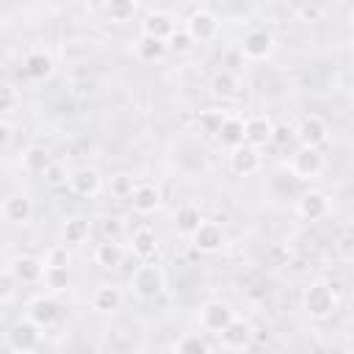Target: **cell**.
<instances>
[{"label": "cell", "instance_id": "7a4b0ae2", "mask_svg": "<svg viewBox=\"0 0 354 354\" xmlns=\"http://www.w3.org/2000/svg\"><path fill=\"white\" fill-rule=\"evenodd\" d=\"M337 293L326 285V282H313L307 290H304V310L310 313V318L315 321H326L337 313Z\"/></svg>", "mask_w": 354, "mask_h": 354}, {"label": "cell", "instance_id": "4dcf8cb0", "mask_svg": "<svg viewBox=\"0 0 354 354\" xmlns=\"http://www.w3.org/2000/svg\"><path fill=\"white\" fill-rule=\"evenodd\" d=\"M224 122H227V113H224V111H216V108L199 111V116H196L199 130H202L205 136H216V138H218V133H221Z\"/></svg>", "mask_w": 354, "mask_h": 354}, {"label": "cell", "instance_id": "7bdbcfd3", "mask_svg": "<svg viewBox=\"0 0 354 354\" xmlns=\"http://www.w3.org/2000/svg\"><path fill=\"white\" fill-rule=\"evenodd\" d=\"M11 130H14L11 122H3V124H0V144H3V147H8V141H11Z\"/></svg>", "mask_w": 354, "mask_h": 354}, {"label": "cell", "instance_id": "74e56055", "mask_svg": "<svg viewBox=\"0 0 354 354\" xmlns=\"http://www.w3.org/2000/svg\"><path fill=\"white\" fill-rule=\"evenodd\" d=\"M296 14H299L304 22H315V19H321V17L326 14V6H315V3H310V6H296Z\"/></svg>", "mask_w": 354, "mask_h": 354}, {"label": "cell", "instance_id": "603a6c76", "mask_svg": "<svg viewBox=\"0 0 354 354\" xmlns=\"http://www.w3.org/2000/svg\"><path fill=\"white\" fill-rule=\"evenodd\" d=\"M91 307L97 313H116L122 307V290L116 285H100L91 293Z\"/></svg>", "mask_w": 354, "mask_h": 354}, {"label": "cell", "instance_id": "d6a6232c", "mask_svg": "<svg viewBox=\"0 0 354 354\" xmlns=\"http://www.w3.org/2000/svg\"><path fill=\"white\" fill-rule=\"evenodd\" d=\"M44 288L53 290V293H61L69 288V268H44V277H41Z\"/></svg>", "mask_w": 354, "mask_h": 354}, {"label": "cell", "instance_id": "60d3db41", "mask_svg": "<svg viewBox=\"0 0 354 354\" xmlns=\"http://www.w3.org/2000/svg\"><path fill=\"white\" fill-rule=\"evenodd\" d=\"M14 102H17V88L6 83V86H3V102H0V108H3V111H11Z\"/></svg>", "mask_w": 354, "mask_h": 354}, {"label": "cell", "instance_id": "9a60e30c", "mask_svg": "<svg viewBox=\"0 0 354 354\" xmlns=\"http://www.w3.org/2000/svg\"><path fill=\"white\" fill-rule=\"evenodd\" d=\"M296 213H299L301 218H307V221L324 218V216L329 213V199H326V194H321V191H304V194L296 199Z\"/></svg>", "mask_w": 354, "mask_h": 354}, {"label": "cell", "instance_id": "8d00e7d4", "mask_svg": "<svg viewBox=\"0 0 354 354\" xmlns=\"http://www.w3.org/2000/svg\"><path fill=\"white\" fill-rule=\"evenodd\" d=\"M296 138V127H290V124H274V136H271V144H277V147H285V144H290Z\"/></svg>", "mask_w": 354, "mask_h": 354}, {"label": "cell", "instance_id": "d590c367", "mask_svg": "<svg viewBox=\"0 0 354 354\" xmlns=\"http://www.w3.org/2000/svg\"><path fill=\"white\" fill-rule=\"evenodd\" d=\"M69 177H72V171H66V166H64V163H58V160H53V166L44 171V183H47V185H53V188L66 185V183H69Z\"/></svg>", "mask_w": 354, "mask_h": 354}, {"label": "cell", "instance_id": "8fae6325", "mask_svg": "<svg viewBox=\"0 0 354 354\" xmlns=\"http://www.w3.org/2000/svg\"><path fill=\"white\" fill-rule=\"evenodd\" d=\"M28 318L39 326V329H50L61 321V304L53 296H39L28 304Z\"/></svg>", "mask_w": 354, "mask_h": 354}, {"label": "cell", "instance_id": "4316f807", "mask_svg": "<svg viewBox=\"0 0 354 354\" xmlns=\"http://www.w3.org/2000/svg\"><path fill=\"white\" fill-rule=\"evenodd\" d=\"M218 141L227 147V149H238L241 144H246V136H243V119L238 116H227L221 133H218Z\"/></svg>", "mask_w": 354, "mask_h": 354}, {"label": "cell", "instance_id": "ffe728a7", "mask_svg": "<svg viewBox=\"0 0 354 354\" xmlns=\"http://www.w3.org/2000/svg\"><path fill=\"white\" fill-rule=\"evenodd\" d=\"M130 249H133V254H136L138 260L149 263V260L158 254V235H155V230H152V227H138V230L133 232Z\"/></svg>", "mask_w": 354, "mask_h": 354}, {"label": "cell", "instance_id": "f1b7e54d", "mask_svg": "<svg viewBox=\"0 0 354 354\" xmlns=\"http://www.w3.org/2000/svg\"><path fill=\"white\" fill-rule=\"evenodd\" d=\"M238 88H241V83H238V77H235L230 69H221V72H216V75L210 77V91H213L216 97H221V100L235 97Z\"/></svg>", "mask_w": 354, "mask_h": 354}, {"label": "cell", "instance_id": "83f0119b", "mask_svg": "<svg viewBox=\"0 0 354 354\" xmlns=\"http://www.w3.org/2000/svg\"><path fill=\"white\" fill-rule=\"evenodd\" d=\"M88 232H91V221L83 218V216H72V218H66V221H64V230H61L66 246H69V243H83V241L88 238Z\"/></svg>", "mask_w": 354, "mask_h": 354}, {"label": "cell", "instance_id": "1f68e13d", "mask_svg": "<svg viewBox=\"0 0 354 354\" xmlns=\"http://www.w3.org/2000/svg\"><path fill=\"white\" fill-rule=\"evenodd\" d=\"M41 263H44V268H69L72 266V252H69L66 243H53L44 252Z\"/></svg>", "mask_w": 354, "mask_h": 354}, {"label": "cell", "instance_id": "30bf717a", "mask_svg": "<svg viewBox=\"0 0 354 354\" xmlns=\"http://www.w3.org/2000/svg\"><path fill=\"white\" fill-rule=\"evenodd\" d=\"M177 33V22L171 14L166 11H149L141 22V36H149V39H158V41H166Z\"/></svg>", "mask_w": 354, "mask_h": 354}, {"label": "cell", "instance_id": "5bb4252c", "mask_svg": "<svg viewBox=\"0 0 354 354\" xmlns=\"http://www.w3.org/2000/svg\"><path fill=\"white\" fill-rule=\"evenodd\" d=\"M100 188H102V177L91 166H80L69 177V191L75 196H94V194H100Z\"/></svg>", "mask_w": 354, "mask_h": 354}, {"label": "cell", "instance_id": "4fadbf2b", "mask_svg": "<svg viewBox=\"0 0 354 354\" xmlns=\"http://www.w3.org/2000/svg\"><path fill=\"white\" fill-rule=\"evenodd\" d=\"M8 268H11V274L17 277V282H22V285L41 282V277H44V263H41V257H33V254H19V257H14V260L8 263Z\"/></svg>", "mask_w": 354, "mask_h": 354}, {"label": "cell", "instance_id": "52a82bcc", "mask_svg": "<svg viewBox=\"0 0 354 354\" xmlns=\"http://www.w3.org/2000/svg\"><path fill=\"white\" fill-rule=\"evenodd\" d=\"M232 318H235V313L227 301H207L199 310V326L205 332H213V335H221L232 324Z\"/></svg>", "mask_w": 354, "mask_h": 354}, {"label": "cell", "instance_id": "f35d334b", "mask_svg": "<svg viewBox=\"0 0 354 354\" xmlns=\"http://www.w3.org/2000/svg\"><path fill=\"white\" fill-rule=\"evenodd\" d=\"M191 44H194V39H191V33H188L185 28H183V30L177 28V33L169 39V47H171V50H177V53H185V50H191Z\"/></svg>", "mask_w": 354, "mask_h": 354}, {"label": "cell", "instance_id": "ba28073f", "mask_svg": "<svg viewBox=\"0 0 354 354\" xmlns=\"http://www.w3.org/2000/svg\"><path fill=\"white\" fill-rule=\"evenodd\" d=\"M290 171L301 180H313L324 171V155L321 149H310V147H299L290 158Z\"/></svg>", "mask_w": 354, "mask_h": 354}, {"label": "cell", "instance_id": "44dd1931", "mask_svg": "<svg viewBox=\"0 0 354 354\" xmlns=\"http://www.w3.org/2000/svg\"><path fill=\"white\" fill-rule=\"evenodd\" d=\"M22 69H25V75H28L30 80H47V77L53 75V58H50L44 50H33V53L25 55Z\"/></svg>", "mask_w": 354, "mask_h": 354}, {"label": "cell", "instance_id": "7c38bea8", "mask_svg": "<svg viewBox=\"0 0 354 354\" xmlns=\"http://www.w3.org/2000/svg\"><path fill=\"white\" fill-rule=\"evenodd\" d=\"M263 166V158L257 152V147H249V144H241L238 149H230V169L241 177H249V174H257Z\"/></svg>", "mask_w": 354, "mask_h": 354}, {"label": "cell", "instance_id": "836d02e7", "mask_svg": "<svg viewBox=\"0 0 354 354\" xmlns=\"http://www.w3.org/2000/svg\"><path fill=\"white\" fill-rule=\"evenodd\" d=\"M136 177H130V174H116V177H111V183H108V191L116 196V199H130L133 196V191H136Z\"/></svg>", "mask_w": 354, "mask_h": 354}, {"label": "cell", "instance_id": "3957f363", "mask_svg": "<svg viewBox=\"0 0 354 354\" xmlns=\"http://www.w3.org/2000/svg\"><path fill=\"white\" fill-rule=\"evenodd\" d=\"M6 343L14 354H33L41 343V329L30 321V318H19L8 326L6 332Z\"/></svg>", "mask_w": 354, "mask_h": 354}, {"label": "cell", "instance_id": "e0dca14e", "mask_svg": "<svg viewBox=\"0 0 354 354\" xmlns=\"http://www.w3.org/2000/svg\"><path fill=\"white\" fill-rule=\"evenodd\" d=\"M3 218L8 224H28L33 218V202L28 194H11L3 202Z\"/></svg>", "mask_w": 354, "mask_h": 354}, {"label": "cell", "instance_id": "6da1fadb", "mask_svg": "<svg viewBox=\"0 0 354 354\" xmlns=\"http://www.w3.org/2000/svg\"><path fill=\"white\" fill-rule=\"evenodd\" d=\"M163 288H166V277H163L160 266H155V263H141V266L130 274V290H133L138 299H144V301L158 299V296L163 293Z\"/></svg>", "mask_w": 354, "mask_h": 354}, {"label": "cell", "instance_id": "5b68a950", "mask_svg": "<svg viewBox=\"0 0 354 354\" xmlns=\"http://www.w3.org/2000/svg\"><path fill=\"white\" fill-rule=\"evenodd\" d=\"M218 28H221V22L210 8H196L185 19V30L191 33L194 41H213L218 36Z\"/></svg>", "mask_w": 354, "mask_h": 354}, {"label": "cell", "instance_id": "ac0fdd59", "mask_svg": "<svg viewBox=\"0 0 354 354\" xmlns=\"http://www.w3.org/2000/svg\"><path fill=\"white\" fill-rule=\"evenodd\" d=\"M243 136H246V144H249V147L271 144L274 122H271L268 116H249V119L243 122Z\"/></svg>", "mask_w": 354, "mask_h": 354}, {"label": "cell", "instance_id": "7402d4cb", "mask_svg": "<svg viewBox=\"0 0 354 354\" xmlns=\"http://www.w3.org/2000/svg\"><path fill=\"white\" fill-rule=\"evenodd\" d=\"M122 260H124V246H122L119 241L105 238L102 243H97V249H94V263H97L100 268H119Z\"/></svg>", "mask_w": 354, "mask_h": 354}, {"label": "cell", "instance_id": "b9f144b4", "mask_svg": "<svg viewBox=\"0 0 354 354\" xmlns=\"http://www.w3.org/2000/svg\"><path fill=\"white\" fill-rule=\"evenodd\" d=\"M102 230H105V238H111V241H116V235H119V230H122V224H119V218H105V224H102Z\"/></svg>", "mask_w": 354, "mask_h": 354}, {"label": "cell", "instance_id": "f546056e", "mask_svg": "<svg viewBox=\"0 0 354 354\" xmlns=\"http://www.w3.org/2000/svg\"><path fill=\"white\" fill-rule=\"evenodd\" d=\"M171 354H210V346L202 335L196 332H185L177 337V343L171 346Z\"/></svg>", "mask_w": 354, "mask_h": 354}, {"label": "cell", "instance_id": "2e32d148", "mask_svg": "<svg viewBox=\"0 0 354 354\" xmlns=\"http://www.w3.org/2000/svg\"><path fill=\"white\" fill-rule=\"evenodd\" d=\"M252 324H246L243 318H232V324L218 335V340L227 351H243L252 343Z\"/></svg>", "mask_w": 354, "mask_h": 354}, {"label": "cell", "instance_id": "d4e9b609", "mask_svg": "<svg viewBox=\"0 0 354 354\" xmlns=\"http://www.w3.org/2000/svg\"><path fill=\"white\" fill-rule=\"evenodd\" d=\"M53 166V158H50V152L44 149V147H28L25 149V155H22V169L28 171V174H41L44 177V171Z\"/></svg>", "mask_w": 354, "mask_h": 354}, {"label": "cell", "instance_id": "8992f818", "mask_svg": "<svg viewBox=\"0 0 354 354\" xmlns=\"http://www.w3.org/2000/svg\"><path fill=\"white\" fill-rule=\"evenodd\" d=\"M274 53V36L266 28H252L243 33L241 39V55H246L249 61H266Z\"/></svg>", "mask_w": 354, "mask_h": 354}, {"label": "cell", "instance_id": "484cf974", "mask_svg": "<svg viewBox=\"0 0 354 354\" xmlns=\"http://www.w3.org/2000/svg\"><path fill=\"white\" fill-rule=\"evenodd\" d=\"M166 50H169L166 41H158V39H149V36H138V41H136V55H138L144 64L160 61V58L166 55Z\"/></svg>", "mask_w": 354, "mask_h": 354}, {"label": "cell", "instance_id": "ee69618b", "mask_svg": "<svg viewBox=\"0 0 354 354\" xmlns=\"http://www.w3.org/2000/svg\"><path fill=\"white\" fill-rule=\"evenodd\" d=\"M351 53H354V36H351Z\"/></svg>", "mask_w": 354, "mask_h": 354}, {"label": "cell", "instance_id": "277c9868", "mask_svg": "<svg viewBox=\"0 0 354 354\" xmlns=\"http://www.w3.org/2000/svg\"><path fill=\"white\" fill-rule=\"evenodd\" d=\"M296 141H299L301 147L321 149V147L329 141V124H326V119H324V116H315V113L304 116V119L299 122V127H296Z\"/></svg>", "mask_w": 354, "mask_h": 354}, {"label": "cell", "instance_id": "d6986e66", "mask_svg": "<svg viewBox=\"0 0 354 354\" xmlns=\"http://www.w3.org/2000/svg\"><path fill=\"white\" fill-rule=\"evenodd\" d=\"M130 205H133V210L141 213V216L155 213V210L160 207V191H158V185H152V183H138L136 191H133V196H130Z\"/></svg>", "mask_w": 354, "mask_h": 354}, {"label": "cell", "instance_id": "e575fe53", "mask_svg": "<svg viewBox=\"0 0 354 354\" xmlns=\"http://www.w3.org/2000/svg\"><path fill=\"white\" fill-rule=\"evenodd\" d=\"M105 14L111 17V22H127L136 14V3L133 0H113L105 6Z\"/></svg>", "mask_w": 354, "mask_h": 354}, {"label": "cell", "instance_id": "cb8c5ba5", "mask_svg": "<svg viewBox=\"0 0 354 354\" xmlns=\"http://www.w3.org/2000/svg\"><path fill=\"white\" fill-rule=\"evenodd\" d=\"M202 221H205V218H202V213H199L196 205H183V207H177V213H174V227H177V232L185 235V238H191V235L199 230Z\"/></svg>", "mask_w": 354, "mask_h": 354}, {"label": "cell", "instance_id": "ab89813d", "mask_svg": "<svg viewBox=\"0 0 354 354\" xmlns=\"http://www.w3.org/2000/svg\"><path fill=\"white\" fill-rule=\"evenodd\" d=\"M14 282H17V277L11 274V268H6V271H3V293H0L3 301H8V299L14 296Z\"/></svg>", "mask_w": 354, "mask_h": 354}, {"label": "cell", "instance_id": "9c48e42d", "mask_svg": "<svg viewBox=\"0 0 354 354\" xmlns=\"http://www.w3.org/2000/svg\"><path fill=\"white\" fill-rule=\"evenodd\" d=\"M191 241V246L199 252V254H213V252H218L221 246H224V230H221V224L218 221H202L199 224V230L188 238Z\"/></svg>", "mask_w": 354, "mask_h": 354}]
</instances>
